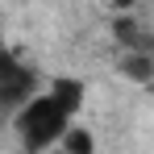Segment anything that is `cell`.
<instances>
[{"mask_svg": "<svg viewBox=\"0 0 154 154\" xmlns=\"http://www.w3.org/2000/svg\"><path fill=\"white\" fill-rule=\"evenodd\" d=\"M63 146H67V154H96V137H92L83 125H71L67 137H63Z\"/></svg>", "mask_w": 154, "mask_h": 154, "instance_id": "obj_6", "label": "cell"}, {"mask_svg": "<svg viewBox=\"0 0 154 154\" xmlns=\"http://www.w3.org/2000/svg\"><path fill=\"white\" fill-rule=\"evenodd\" d=\"M121 75L133 83H154V58L150 54H121Z\"/></svg>", "mask_w": 154, "mask_h": 154, "instance_id": "obj_5", "label": "cell"}, {"mask_svg": "<svg viewBox=\"0 0 154 154\" xmlns=\"http://www.w3.org/2000/svg\"><path fill=\"white\" fill-rule=\"evenodd\" d=\"M71 125H75V121L54 104L50 92L33 96L29 104H21V108L13 112V129H17V137H21V146H25L29 154H42V150H50V146H58Z\"/></svg>", "mask_w": 154, "mask_h": 154, "instance_id": "obj_1", "label": "cell"}, {"mask_svg": "<svg viewBox=\"0 0 154 154\" xmlns=\"http://www.w3.org/2000/svg\"><path fill=\"white\" fill-rule=\"evenodd\" d=\"M112 38L125 46V54H150V38H142V25L133 17H117L112 21Z\"/></svg>", "mask_w": 154, "mask_h": 154, "instance_id": "obj_4", "label": "cell"}, {"mask_svg": "<svg viewBox=\"0 0 154 154\" xmlns=\"http://www.w3.org/2000/svg\"><path fill=\"white\" fill-rule=\"evenodd\" d=\"M50 96H54V104L75 121V112L83 108V96H88V88H83V79H75V75H58L50 83Z\"/></svg>", "mask_w": 154, "mask_h": 154, "instance_id": "obj_3", "label": "cell"}, {"mask_svg": "<svg viewBox=\"0 0 154 154\" xmlns=\"http://www.w3.org/2000/svg\"><path fill=\"white\" fill-rule=\"evenodd\" d=\"M33 100V71L13 50L0 46V108H21Z\"/></svg>", "mask_w": 154, "mask_h": 154, "instance_id": "obj_2", "label": "cell"}]
</instances>
